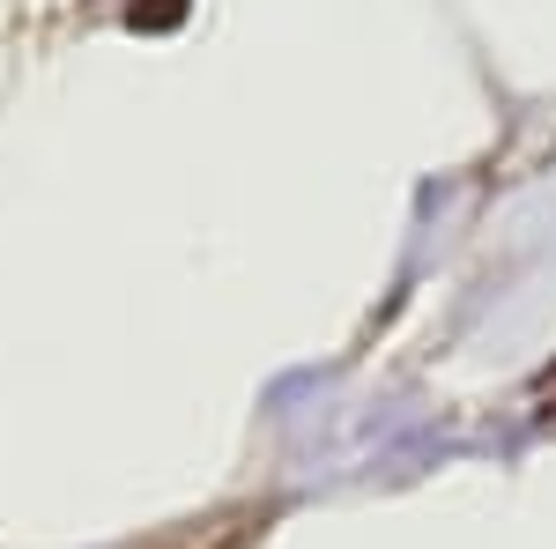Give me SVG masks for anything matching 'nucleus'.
Masks as SVG:
<instances>
[{
    "label": "nucleus",
    "mask_w": 556,
    "mask_h": 549,
    "mask_svg": "<svg viewBox=\"0 0 556 549\" xmlns=\"http://www.w3.org/2000/svg\"><path fill=\"white\" fill-rule=\"evenodd\" d=\"M186 15V0H127V23L134 30H172Z\"/></svg>",
    "instance_id": "obj_1"
},
{
    "label": "nucleus",
    "mask_w": 556,
    "mask_h": 549,
    "mask_svg": "<svg viewBox=\"0 0 556 549\" xmlns=\"http://www.w3.org/2000/svg\"><path fill=\"white\" fill-rule=\"evenodd\" d=\"M549 416H556V409H549Z\"/></svg>",
    "instance_id": "obj_2"
}]
</instances>
